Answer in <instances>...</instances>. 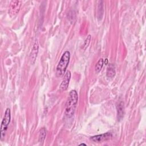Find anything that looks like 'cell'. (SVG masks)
<instances>
[{
	"instance_id": "ba28073f",
	"label": "cell",
	"mask_w": 146,
	"mask_h": 146,
	"mask_svg": "<svg viewBox=\"0 0 146 146\" xmlns=\"http://www.w3.org/2000/svg\"><path fill=\"white\" fill-rule=\"evenodd\" d=\"M117 119L119 121L122 119L124 116V106L122 102L119 103L117 106Z\"/></svg>"
},
{
	"instance_id": "277c9868",
	"label": "cell",
	"mask_w": 146,
	"mask_h": 146,
	"mask_svg": "<svg viewBox=\"0 0 146 146\" xmlns=\"http://www.w3.org/2000/svg\"><path fill=\"white\" fill-rule=\"evenodd\" d=\"M21 6V1H11L9 9V14L11 17L15 15L19 11Z\"/></svg>"
},
{
	"instance_id": "5b68a950",
	"label": "cell",
	"mask_w": 146,
	"mask_h": 146,
	"mask_svg": "<svg viewBox=\"0 0 146 146\" xmlns=\"http://www.w3.org/2000/svg\"><path fill=\"white\" fill-rule=\"evenodd\" d=\"M70 79H71V72L69 70H67L66 72L63 79L59 86V90L60 91H64L68 88Z\"/></svg>"
},
{
	"instance_id": "8992f818",
	"label": "cell",
	"mask_w": 146,
	"mask_h": 146,
	"mask_svg": "<svg viewBox=\"0 0 146 146\" xmlns=\"http://www.w3.org/2000/svg\"><path fill=\"white\" fill-rule=\"evenodd\" d=\"M111 137H112V133L111 132H108L92 136L90 139L94 142L100 143V142H103L106 140H108L110 139H111Z\"/></svg>"
},
{
	"instance_id": "9a60e30c",
	"label": "cell",
	"mask_w": 146,
	"mask_h": 146,
	"mask_svg": "<svg viewBox=\"0 0 146 146\" xmlns=\"http://www.w3.org/2000/svg\"><path fill=\"white\" fill-rule=\"evenodd\" d=\"M79 145H86V144L84 143H81L79 144Z\"/></svg>"
},
{
	"instance_id": "8fae6325",
	"label": "cell",
	"mask_w": 146,
	"mask_h": 146,
	"mask_svg": "<svg viewBox=\"0 0 146 146\" xmlns=\"http://www.w3.org/2000/svg\"><path fill=\"white\" fill-rule=\"evenodd\" d=\"M103 64H104L103 59V58L99 59L98 60V61L97 62V63L95 65V70L96 73H99L101 71V70L103 66Z\"/></svg>"
},
{
	"instance_id": "4fadbf2b",
	"label": "cell",
	"mask_w": 146,
	"mask_h": 146,
	"mask_svg": "<svg viewBox=\"0 0 146 146\" xmlns=\"http://www.w3.org/2000/svg\"><path fill=\"white\" fill-rule=\"evenodd\" d=\"M91 40V35L89 34V35H87V38H86V39L84 40V44H83V49H84V50H86V49L88 47V45H89L90 43Z\"/></svg>"
},
{
	"instance_id": "30bf717a",
	"label": "cell",
	"mask_w": 146,
	"mask_h": 146,
	"mask_svg": "<svg viewBox=\"0 0 146 146\" xmlns=\"http://www.w3.org/2000/svg\"><path fill=\"white\" fill-rule=\"evenodd\" d=\"M106 75L109 78H112L115 75V70L114 68V66L111 64L107 68V72H106Z\"/></svg>"
},
{
	"instance_id": "5bb4252c",
	"label": "cell",
	"mask_w": 146,
	"mask_h": 146,
	"mask_svg": "<svg viewBox=\"0 0 146 146\" xmlns=\"http://www.w3.org/2000/svg\"><path fill=\"white\" fill-rule=\"evenodd\" d=\"M104 63L105 64H108V59H105V60L104 61Z\"/></svg>"
},
{
	"instance_id": "7c38bea8",
	"label": "cell",
	"mask_w": 146,
	"mask_h": 146,
	"mask_svg": "<svg viewBox=\"0 0 146 146\" xmlns=\"http://www.w3.org/2000/svg\"><path fill=\"white\" fill-rule=\"evenodd\" d=\"M103 2L102 1L100 4L98 5V18L99 20H101L102 19L103 15Z\"/></svg>"
},
{
	"instance_id": "3957f363",
	"label": "cell",
	"mask_w": 146,
	"mask_h": 146,
	"mask_svg": "<svg viewBox=\"0 0 146 146\" xmlns=\"http://www.w3.org/2000/svg\"><path fill=\"white\" fill-rule=\"evenodd\" d=\"M11 120V111L9 108H7L3 117L2 120L1 125V140H2L3 138L5 137L6 131L7 129L8 126Z\"/></svg>"
},
{
	"instance_id": "6da1fadb",
	"label": "cell",
	"mask_w": 146,
	"mask_h": 146,
	"mask_svg": "<svg viewBox=\"0 0 146 146\" xmlns=\"http://www.w3.org/2000/svg\"><path fill=\"white\" fill-rule=\"evenodd\" d=\"M78 100V95L76 90H71L68 94V96L66 103L65 115L68 117H71L75 112V108Z\"/></svg>"
},
{
	"instance_id": "9c48e42d",
	"label": "cell",
	"mask_w": 146,
	"mask_h": 146,
	"mask_svg": "<svg viewBox=\"0 0 146 146\" xmlns=\"http://www.w3.org/2000/svg\"><path fill=\"white\" fill-rule=\"evenodd\" d=\"M47 134L46 129L44 127L42 128L39 132V135H38V141L40 143H43L44 141V139L46 138Z\"/></svg>"
},
{
	"instance_id": "7a4b0ae2",
	"label": "cell",
	"mask_w": 146,
	"mask_h": 146,
	"mask_svg": "<svg viewBox=\"0 0 146 146\" xmlns=\"http://www.w3.org/2000/svg\"><path fill=\"white\" fill-rule=\"evenodd\" d=\"M70 59V52L69 51H65L60 57L59 62L56 66V75L58 77L63 76L66 71Z\"/></svg>"
},
{
	"instance_id": "52a82bcc",
	"label": "cell",
	"mask_w": 146,
	"mask_h": 146,
	"mask_svg": "<svg viewBox=\"0 0 146 146\" xmlns=\"http://www.w3.org/2000/svg\"><path fill=\"white\" fill-rule=\"evenodd\" d=\"M38 46H39L38 42L37 40H36L34 44H33V46L32 47V49L30 54V60L31 64H34V63L36 60L37 54L38 52V48H39Z\"/></svg>"
}]
</instances>
